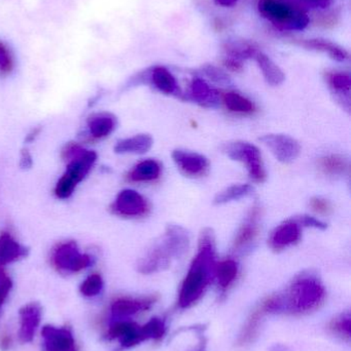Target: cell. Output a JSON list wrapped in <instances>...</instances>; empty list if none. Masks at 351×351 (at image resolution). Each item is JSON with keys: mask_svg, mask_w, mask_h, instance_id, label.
I'll return each mask as SVG.
<instances>
[{"mask_svg": "<svg viewBox=\"0 0 351 351\" xmlns=\"http://www.w3.org/2000/svg\"><path fill=\"white\" fill-rule=\"evenodd\" d=\"M216 245L214 230L206 227L200 233L197 255L181 285L179 304L183 308L195 304L216 278Z\"/></svg>", "mask_w": 351, "mask_h": 351, "instance_id": "cell-1", "label": "cell"}, {"mask_svg": "<svg viewBox=\"0 0 351 351\" xmlns=\"http://www.w3.org/2000/svg\"><path fill=\"white\" fill-rule=\"evenodd\" d=\"M189 247L188 231L179 225H168L164 234L152 243L146 255L138 262V271L150 274L166 269L173 260L183 257Z\"/></svg>", "mask_w": 351, "mask_h": 351, "instance_id": "cell-2", "label": "cell"}, {"mask_svg": "<svg viewBox=\"0 0 351 351\" xmlns=\"http://www.w3.org/2000/svg\"><path fill=\"white\" fill-rule=\"evenodd\" d=\"M282 313L304 315L317 311L326 299L325 287L311 274H303L293 280L284 294H280Z\"/></svg>", "mask_w": 351, "mask_h": 351, "instance_id": "cell-3", "label": "cell"}, {"mask_svg": "<svg viewBox=\"0 0 351 351\" xmlns=\"http://www.w3.org/2000/svg\"><path fill=\"white\" fill-rule=\"evenodd\" d=\"M62 158L67 162L66 172L55 187L56 196L66 199L73 193L76 185L86 178L97 160L96 152L86 150L76 143L66 144Z\"/></svg>", "mask_w": 351, "mask_h": 351, "instance_id": "cell-4", "label": "cell"}, {"mask_svg": "<svg viewBox=\"0 0 351 351\" xmlns=\"http://www.w3.org/2000/svg\"><path fill=\"white\" fill-rule=\"evenodd\" d=\"M260 14L282 29L300 31L309 24V16L294 0H259Z\"/></svg>", "mask_w": 351, "mask_h": 351, "instance_id": "cell-5", "label": "cell"}, {"mask_svg": "<svg viewBox=\"0 0 351 351\" xmlns=\"http://www.w3.org/2000/svg\"><path fill=\"white\" fill-rule=\"evenodd\" d=\"M223 152L236 162H242L247 167L249 177L257 183H263L267 178L261 152L257 146L249 142L235 141L227 143Z\"/></svg>", "mask_w": 351, "mask_h": 351, "instance_id": "cell-6", "label": "cell"}, {"mask_svg": "<svg viewBox=\"0 0 351 351\" xmlns=\"http://www.w3.org/2000/svg\"><path fill=\"white\" fill-rule=\"evenodd\" d=\"M53 263L60 271L76 274L92 265L93 258L80 253L74 241H67L56 247L53 253Z\"/></svg>", "mask_w": 351, "mask_h": 351, "instance_id": "cell-7", "label": "cell"}, {"mask_svg": "<svg viewBox=\"0 0 351 351\" xmlns=\"http://www.w3.org/2000/svg\"><path fill=\"white\" fill-rule=\"evenodd\" d=\"M260 141L272 152L276 160L282 164H290L299 158L301 145L294 138L282 134H268Z\"/></svg>", "mask_w": 351, "mask_h": 351, "instance_id": "cell-8", "label": "cell"}, {"mask_svg": "<svg viewBox=\"0 0 351 351\" xmlns=\"http://www.w3.org/2000/svg\"><path fill=\"white\" fill-rule=\"evenodd\" d=\"M113 214L122 217H141L148 210V204L146 198L135 190L125 189L117 194L113 204L111 206Z\"/></svg>", "mask_w": 351, "mask_h": 351, "instance_id": "cell-9", "label": "cell"}, {"mask_svg": "<svg viewBox=\"0 0 351 351\" xmlns=\"http://www.w3.org/2000/svg\"><path fill=\"white\" fill-rule=\"evenodd\" d=\"M302 237V226L296 219H288L275 227L269 239L268 245L274 251H282L291 245H296Z\"/></svg>", "mask_w": 351, "mask_h": 351, "instance_id": "cell-10", "label": "cell"}, {"mask_svg": "<svg viewBox=\"0 0 351 351\" xmlns=\"http://www.w3.org/2000/svg\"><path fill=\"white\" fill-rule=\"evenodd\" d=\"M41 336L45 351H78L69 328L47 325L43 328Z\"/></svg>", "mask_w": 351, "mask_h": 351, "instance_id": "cell-11", "label": "cell"}, {"mask_svg": "<svg viewBox=\"0 0 351 351\" xmlns=\"http://www.w3.org/2000/svg\"><path fill=\"white\" fill-rule=\"evenodd\" d=\"M172 160L177 169L187 177H202L210 169V162L205 156L188 150H174L172 152Z\"/></svg>", "mask_w": 351, "mask_h": 351, "instance_id": "cell-12", "label": "cell"}, {"mask_svg": "<svg viewBox=\"0 0 351 351\" xmlns=\"http://www.w3.org/2000/svg\"><path fill=\"white\" fill-rule=\"evenodd\" d=\"M260 218H261V210L260 206H255L251 208L245 222L237 231L236 237L233 241L234 251L239 252L249 249L255 243L260 232Z\"/></svg>", "mask_w": 351, "mask_h": 351, "instance_id": "cell-13", "label": "cell"}, {"mask_svg": "<svg viewBox=\"0 0 351 351\" xmlns=\"http://www.w3.org/2000/svg\"><path fill=\"white\" fill-rule=\"evenodd\" d=\"M41 306L38 303H29L19 311L20 331L19 339L22 343H30L34 338L37 328L41 321Z\"/></svg>", "mask_w": 351, "mask_h": 351, "instance_id": "cell-14", "label": "cell"}, {"mask_svg": "<svg viewBox=\"0 0 351 351\" xmlns=\"http://www.w3.org/2000/svg\"><path fill=\"white\" fill-rule=\"evenodd\" d=\"M155 296L146 297V298H121L115 300L111 304V313L115 317H131L138 313L148 311L156 302Z\"/></svg>", "mask_w": 351, "mask_h": 351, "instance_id": "cell-15", "label": "cell"}, {"mask_svg": "<svg viewBox=\"0 0 351 351\" xmlns=\"http://www.w3.org/2000/svg\"><path fill=\"white\" fill-rule=\"evenodd\" d=\"M91 139H103L111 135L117 127V119L109 112L95 113L87 121Z\"/></svg>", "mask_w": 351, "mask_h": 351, "instance_id": "cell-16", "label": "cell"}, {"mask_svg": "<svg viewBox=\"0 0 351 351\" xmlns=\"http://www.w3.org/2000/svg\"><path fill=\"white\" fill-rule=\"evenodd\" d=\"M28 247L20 245L12 235L2 233L0 235V266L8 265L27 257Z\"/></svg>", "mask_w": 351, "mask_h": 351, "instance_id": "cell-17", "label": "cell"}, {"mask_svg": "<svg viewBox=\"0 0 351 351\" xmlns=\"http://www.w3.org/2000/svg\"><path fill=\"white\" fill-rule=\"evenodd\" d=\"M190 97L194 102L205 108H214L220 103L218 93L200 78H196L192 82Z\"/></svg>", "mask_w": 351, "mask_h": 351, "instance_id": "cell-18", "label": "cell"}, {"mask_svg": "<svg viewBox=\"0 0 351 351\" xmlns=\"http://www.w3.org/2000/svg\"><path fill=\"white\" fill-rule=\"evenodd\" d=\"M267 315H269L267 307H266L265 303L262 301V303H260L251 311V315L247 319V323H245V327H243L242 331H241L240 336H239V346H245L253 341V338L256 337L258 331H259L262 319Z\"/></svg>", "mask_w": 351, "mask_h": 351, "instance_id": "cell-19", "label": "cell"}, {"mask_svg": "<svg viewBox=\"0 0 351 351\" xmlns=\"http://www.w3.org/2000/svg\"><path fill=\"white\" fill-rule=\"evenodd\" d=\"M152 144L154 140L150 135L140 134L117 142L115 152L119 154H144L152 148Z\"/></svg>", "mask_w": 351, "mask_h": 351, "instance_id": "cell-20", "label": "cell"}, {"mask_svg": "<svg viewBox=\"0 0 351 351\" xmlns=\"http://www.w3.org/2000/svg\"><path fill=\"white\" fill-rule=\"evenodd\" d=\"M255 59L257 60L258 65L268 84L271 86H280L284 82L286 75L284 72L268 56L261 51H258Z\"/></svg>", "mask_w": 351, "mask_h": 351, "instance_id": "cell-21", "label": "cell"}, {"mask_svg": "<svg viewBox=\"0 0 351 351\" xmlns=\"http://www.w3.org/2000/svg\"><path fill=\"white\" fill-rule=\"evenodd\" d=\"M301 45L309 49L328 53L332 59L338 62H344L348 59V53L346 49L325 39H307V40L301 41Z\"/></svg>", "mask_w": 351, "mask_h": 351, "instance_id": "cell-22", "label": "cell"}, {"mask_svg": "<svg viewBox=\"0 0 351 351\" xmlns=\"http://www.w3.org/2000/svg\"><path fill=\"white\" fill-rule=\"evenodd\" d=\"M161 174V166L154 160H146L134 167L128 174V179L132 182H150L158 179Z\"/></svg>", "mask_w": 351, "mask_h": 351, "instance_id": "cell-23", "label": "cell"}, {"mask_svg": "<svg viewBox=\"0 0 351 351\" xmlns=\"http://www.w3.org/2000/svg\"><path fill=\"white\" fill-rule=\"evenodd\" d=\"M150 80L155 88L166 95H172L177 93L179 86L177 80L168 69L165 67H156L152 69L150 74Z\"/></svg>", "mask_w": 351, "mask_h": 351, "instance_id": "cell-24", "label": "cell"}, {"mask_svg": "<svg viewBox=\"0 0 351 351\" xmlns=\"http://www.w3.org/2000/svg\"><path fill=\"white\" fill-rule=\"evenodd\" d=\"M328 84L333 90L334 94L343 99L350 108V95L351 90V78L348 73L343 72H332L327 75Z\"/></svg>", "mask_w": 351, "mask_h": 351, "instance_id": "cell-25", "label": "cell"}, {"mask_svg": "<svg viewBox=\"0 0 351 351\" xmlns=\"http://www.w3.org/2000/svg\"><path fill=\"white\" fill-rule=\"evenodd\" d=\"M223 102L231 112L251 114L256 110L255 104L249 99L236 92H228L224 94Z\"/></svg>", "mask_w": 351, "mask_h": 351, "instance_id": "cell-26", "label": "cell"}, {"mask_svg": "<svg viewBox=\"0 0 351 351\" xmlns=\"http://www.w3.org/2000/svg\"><path fill=\"white\" fill-rule=\"evenodd\" d=\"M253 191V188L249 184H237V185L235 184V185L230 186V187L226 188L220 193L216 194L214 199V204L216 206L229 204V202L251 195Z\"/></svg>", "mask_w": 351, "mask_h": 351, "instance_id": "cell-27", "label": "cell"}, {"mask_svg": "<svg viewBox=\"0 0 351 351\" xmlns=\"http://www.w3.org/2000/svg\"><path fill=\"white\" fill-rule=\"evenodd\" d=\"M319 168L325 175L341 176L348 171V162L343 156L332 154L319 158Z\"/></svg>", "mask_w": 351, "mask_h": 351, "instance_id": "cell-28", "label": "cell"}, {"mask_svg": "<svg viewBox=\"0 0 351 351\" xmlns=\"http://www.w3.org/2000/svg\"><path fill=\"white\" fill-rule=\"evenodd\" d=\"M238 274V265L232 259L224 260L216 264V278H218L220 288L228 289L236 280Z\"/></svg>", "mask_w": 351, "mask_h": 351, "instance_id": "cell-29", "label": "cell"}, {"mask_svg": "<svg viewBox=\"0 0 351 351\" xmlns=\"http://www.w3.org/2000/svg\"><path fill=\"white\" fill-rule=\"evenodd\" d=\"M165 331L166 328H165L164 322L157 317L150 319L142 327H139V335L142 342L150 339H161L165 335Z\"/></svg>", "mask_w": 351, "mask_h": 351, "instance_id": "cell-30", "label": "cell"}, {"mask_svg": "<svg viewBox=\"0 0 351 351\" xmlns=\"http://www.w3.org/2000/svg\"><path fill=\"white\" fill-rule=\"evenodd\" d=\"M332 333L339 336L342 339L350 341L351 332V317L350 313H342L332 319L329 325Z\"/></svg>", "mask_w": 351, "mask_h": 351, "instance_id": "cell-31", "label": "cell"}, {"mask_svg": "<svg viewBox=\"0 0 351 351\" xmlns=\"http://www.w3.org/2000/svg\"><path fill=\"white\" fill-rule=\"evenodd\" d=\"M138 327L139 326L133 323V322H117L109 328L107 337L109 339H119L121 341V340L125 339L126 337L133 334L138 329Z\"/></svg>", "mask_w": 351, "mask_h": 351, "instance_id": "cell-32", "label": "cell"}, {"mask_svg": "<svg viewBox=\"0 0 351 351\" xmlns=\"http://www.w3.org/2000/svg\"><path fill=\"white\" fill-rule=\"evenodd\" d=\"M102 289L103 280L100 274H91L80 287V294L82 296L89 297V298L97 296L102 291Z\"/></svg>", "mask_w": 351, "mask_h": 351, "instance_id": "cell-33", "label": "cell"}, {"mask_svg": "<svg viewBox=\"0 0 351 351\" xmlns=\"http://www.w3.org/2000/svg\"><path fill=\"white\" fill-rule=\"evenodd\" d=\"M12 288V282L6 272L0 266V311L8 299V294Z\"/></svg>", "mask_w": 351, "mask_h": 351, "instance_id": "cell-34", "label": "cell"}, {"mask_svg": "<svg viewBox=\"0 0 351 351\" xmlns=\"http://www.w3.org/2000/svg\"><path fill=\"white\" fill-rule=\"evenodd\" d=\"M295 219L302 227H311V228L321 229V230H325L328 227L325 222L309 215H301Z\"/></svg>", "mask_w": 351, "mask_h": 351, "instance_id": "cell-35", "label": "cell"}, {"mask_svg": "<svg viewBox=\"0 0 351 351\" xmlns=\"http://www.w3.org/2000/svg\"><path fill=\"white\" fill-rule=\"evenodd\" d=\"M310 206L317 214H329L332 210L331 202L323 197H313L310 200Z\"/></svg>", "mask_w": 351, "mask_h": 351, "instance_id": "cell-36", "label": "cell"}, {"mask_svg": "<svg viewBox=\"0 0 351 351\" xmlns=\"http://www.w3.org/2000/svg\"><path fill=\"white\" fill-rule=\"evenodd\" d=\"M12 61L10 53L0 45V73L6 74L12 71Z\"/></svg>", "mask_w": 351, "mask_h": 351, "instance_id": "cell-37", "label": "cell"}, {"mask_svg": "<svg viewBox=\"0 0 351 351\" xmlns=\"http://www.w3.org/2000/svg\"><path fill=\"white\" fill-rule=\"evenodd\" d=\"M204 70H205L206 75L214 82H220V84H226L229 82L228 76L222 70L218 69L214 66H207Z\"/></svg>", "mask_w": 351, "mask_h": 351, "instance_id": "cell-38", "label": "cell"}, {"mask_svg": "<svg viewBox=\"0 0 351 351\" xmlns=\"http://www.w3.org/2000/svg\"><path fill=\"white\" fill-rule=\"evenodd\" d=\"M299 5L310 8H327L331 4V0H294Z\"/></svg>", "mask_w": 351, "mask_h": 351, "instance_id": "cell-39", "label": "cell"}, {"mask_svg": "<svg viewBox=\"0 0 351 351\" xmlns=\"http://www.w3.org/2000/svg\"><path fill=\"white\" fill-rule=\"evenodd\" d=\"M33 160L32 156H31L30 152H28V149H22L21 152V160H20V167L24 170H27V169H30L32 167Z\"/></svg>", "mask_w": 351, "mask_h": 351, "instance_id": "cell-40", "label": "cell"}, {"mask_svg": "<svg viewBox=\"0 0 351 351\" xmlns=\"http://www.w3.org/2000/svg\"><path fill=\"white\" fill-rule=\"evenodd\" d=\"M12 346V339L8 336L0 338V350L8 351Z\"/></svg>", "mask_w": 351, "mask_h": 351, "instance_id": "cell-41", "label": "cell"}, {"mask_svg": "<svg viewBox=\"0 0 351 351\" xmlns=\"http://www.w3.org/2000/svg\"><path fill=\"white\" fill-rule=\"evenodd\" d=\"M41 128H35V129H33L32 131L30 132V133L27 135L26 137V142L27 143H30V142H33L35 140V138L37 137V136L39 135V133H41Z\"/></svg>", "mask_w": 351, "mask_h": 351, "instance_id": "cell-42", "label": "cell"}, {"mask_svg": "<svg viewBox=\"0 0 351 351\" xmlns=\"http://www.w3.org/2000/svg\"><path fill=\"white\" fill-rule=\"evenodd\" d=\"M216 4L220 6H225V8H231L234 6L237 3L238 0H214Z\"/></svg>", "mask_w": 351, "mask_h": 351, "instance_id": "cell-43", "label": "cell"}]
</instances>
